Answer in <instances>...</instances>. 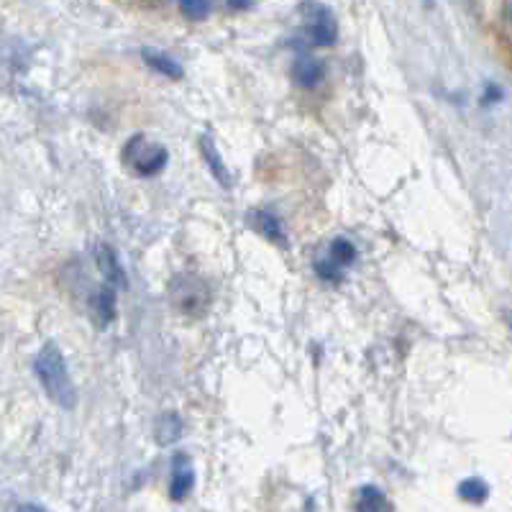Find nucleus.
Instances as JSON below:
<instances>
[{
    "label": "nucleus",
    "instance_id": "1",
    "mask_svg": "<svg viewBox=\"0 0 512 512\" xmlns=\"http://www.w3.org/2000/svg\"><path fill=\"white\" fill-rule=\"evenodd\" d=\"M34 374L39 379L41 390L49 400L62 410H75L77 408V390L75 382L67 369V359H64L62 349L54 341H47L41 346V351L34 359Z\"/></svg>",
    "mask_w": 512,
    "mask_h": 512
},
{
    "label": "nucleus",
    "instance_id": "2",
    "mask_svg": "<svg viewBox=\"0 0 512 512\" xmlns=\"http://www.w3.org/2000/svg\"><path fill=\"white\" fill-rule=\"evenodd\" d=\"M121 162L126 164L136 177H157L169 162L167 146L157 144L149 136L134 134L123 144Z\"/></svg>",
    "mask_w": 512,
    "mask_h": 512
},
{
    "label": "nucleus",
    "instance_id": "3",
    "mask_svg": "<svg viewBox=\"0 0 512 512\" xmlns=\"http://www.w3.org/2000/svg\"><path fill=\"white\" fill-rule=\"evenodd\" d=\"M169 300L180 313L200 318L210 305V290L198 274L180 272L169 280Z\"/></svg>",
    "mask_w": 512,
    "mask_h": 512
},
{
    "label": "nucleus",
    "instance_id": "4",
    "mask_svg": "<svg viewBox=\"0 0 512 512\" xmlns=\"http://www.w3.org/2000/svg\"><path fill=\"white\" fill-rule=\"evenodd\" d=\"M300 16H303V36L310 47L326 49L336 44L338 24L331 8L318 3V0H308L300 8Z\"/></svg>",
    "mask_w": 512,
    "mask_h": 512
},
{
    "label": "nucleus",
    "instance_id": "5",
    "mask_svg": "<svg viewBox=\"0 0 512 512\" xmlns=\"http://www.w3.org/2000/svg\"><path fill=\"white\" fill-rule=\"evenodd\" d=\"M354 262H356V246L351 244L349 239H344V236H338V239H333L331 244L326 246V251H320V254L315 256L313 269L323 282H328V285H338V282H344V272Z\"/></svg>",
    "mask_w": 512,
    "mask_h": 512
},
{
    "label": "nucleus",
    "instance_id": "6",
    "mask_svg": "<svg viewBox=\"0 0 512 512\" xmlns=\"http://www.w3.org/2000/svg\"><path fill=\"white\" fill-rule=\"evenodd\" d=\"M169 497L175 502H182L195 487V469H192L190 456L180 454L172 456V466H169Z\"/></svg>",
    "mask_w": 512,
    "mask_h": 512
},
{
    "label": "nucleus",
    "instance_id": "7",
    "mask_svg": "<svg viewBox=\"0 0 512 512\" xmlns=\"http://www.w3.org/2000/svg\"><path fill=\"white\" fill-rule=\"evenodd\" d=\"M290 75H292V80H295L297 88L315 90L320 82L326 80V64L315 57H308V54H300V57L292 62Z\"/></svg>",
    "mask_w": 512,
    "mask_h": 512
},
{
    "label": "nucleus",
    "instance_id": "8",
    "mask_svg": "<svg viewBox=\"0 0 512 512\" xmlns=\"http://www.w3.org/2000/svg\"><path fill=\"white\" fill-rule=\"evenodd\" d=\"M116 285H111V282H105L98 287V290L93 292V297H90V313H93L95 323H98L100 328H108L116 320Z\"/></svg>",
    "mask_w": 512,
    "mask_h": 512
},
{
    "label": "nucleus",
    "instance_id": "9",
    "mask_svg": "<svg viewBox=\"0 0 512 512\" xmlns=\"http://www.w3.org/2000/svg\"><path fill=\"white\" fill-rule=\"evenodd\" d=\"M93 256H95V264H98L100 274H103V280L111 282V285H116L118 290H126L128 277H126V272H123L121 262H118L116 251H113L108 244H98L93 249Z\"/></svg>",
    "mask_w": 512,
    "mask_h": 512
},
{
    "label": "nucleus",
    "instance_id": "10",
    "mask_svg": "<svg viewBox=\"0 0 512 512\" xmlns=\"http://www.w3.org/2000/svg\"><path fill=\"white\" fill-rule=\"evenodd\" d=\"M249 221L256 231L262 233L264 239L272 241V244H277L280 249H285L287 246L285 226H282V221L277 218V213H274V210H251Z\"/></svg>",
    "mask_w": 512,
    "mask_h": 512
},
{
    "label": "nucleus",
    "instance_id": "11",
    "mask_svg": "<svg viewBox=\"0 0 512 512\" xmlns=\"http://www.w3.org/2000/svg\"><path fill=\"white\" fill-rule=\"evenodd\" d=\"M200 154H203L205 167L210 169V175L216 177L218 185L226 187V190H231L233 177L226 167V159L221 157V152H218L216 144H213V139H210V136H200Z\"/></svg>",
    "mask_w": 512,
    "mask_h": 512
},
{
    "label": "nucleus",
    "instance_id": "12",
    "mask_svg": "<svg viewBox=\"0 0 512 512\" xmlns=\"http://www.w3.org/2000/svg\"><path fill=\"white\" fill-rule=\"evenodd\" d=\"M141 59L146 62V67H152L154 72L159 75L169 77V80H182L185 77V70H182V64L177 62L175 57H169V54L159 52L154 47H144L141 49Z\"/></svg>",
    "mask_w": 512,
    "mask_h": 512
},
{
    "label": "nucleus",
    "instance_id": "13",
    "mask_svg": "<svg viewBox=\"0 0 512 512\" xmlns=\"http://www.w3.org/2000/svg\"><path fill=\"white\" fill-rule=\"evenodd\" d=\"M185 433V423L177 413H164L159 415L157 425H154V438H157L159 446H172L177 443Z\"/></svg>",
    "mask_w": 512,
    "mask_h": 512
},
{
    "label": "nucleus",
    "instance_id": "14",
    "mask_svg": "<svg viewBox=\"0 0 512 512\" xmlns=\"http://www.w3.org/2000/svg\"><path fill=\"white\" fill-rule=\"evenodd\" d=\"M356 510H390L392 502L384 497V492L379 487H361L356 492V500H354Z\"/></svg>",
    "mask_w": 512,
    "mask_h": 512
},
{
    "label": "nucleus",
    "instance_id": "15",
    "mask_svg": "<svg viewBox=\"0 0 512 512\" xmlns=\"http://www.w3.org/2000/svg\"><path fill=\"white\" fill-rule=\"evenodd\" d=\"M456 492H459L461 500L472 502V505H482V502L489 497L487 482H484V479H479V477L464 479V482L456 487Z\"/></svg>",
    "mask_w": 512,
    "mask_h": 512
},
{
    "label": "nucleus",
    "instance_id": "16",
    "mask_svg": "<svg viewBox=\"0 0 512 512\" xmlns=\"http://www.w3.org/2000/svg\"><path fill=\"white\" fill-rule=\"evenodd\" d=\"M180 3V11L187 21H205L210 13V0H177Z\"/></svg>",
    "mask_w": 512,
    "mask_h": 512
},
{
    "label": "nucleus",
    "instance_id": "17",
    "mask_svg": "<svg viewBox=\"0 0 512 512\" xmlns=\"http://www.w3.org/2000/svg\"><path fill=\"white\" fill-rule=\"evenodd\" d=\"M251 6V0H228V8L233 11H244V8Z\"/></svg>",
    "mask_w": 512,
    "mask_h": 512
},
{
    "label": "nucleus",
    "instance_id": "18",
    "mask_svg": "<svg viewBox=\"0 0 512 512\" xmlns=\"http://www.w3.org/2000/svg\"><path fill=\"white\" fill-rule=\"evenodd\" d=\"M505 16H507V21H510V24H512V0L505 6Z\"/></svg>",
    "mask_w": 512,
    "mask_h": 512
}]
</instances>
